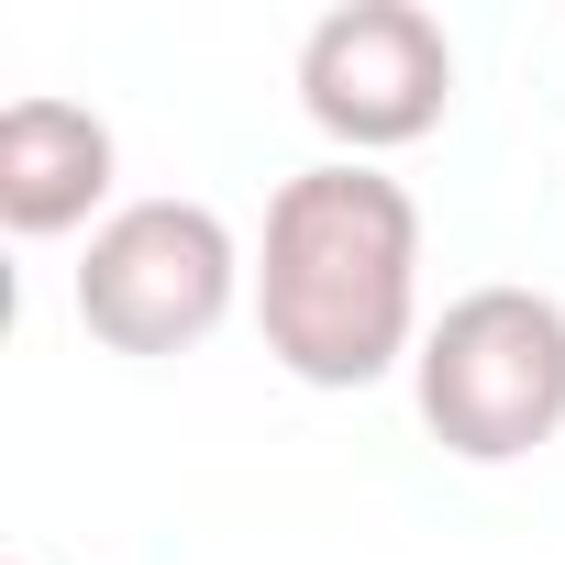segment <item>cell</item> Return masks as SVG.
<instances>
[{"instance_id":"obj_5","label":"cell","mask_w":565,"mask_h":565,"mask_svg":"<svg viewBox=\"0 0 565 565\" xmlns=\"http://www.w3.org/2000/svg\"><path fill=\"white\" fill-rule=\"evenodd\" d=\"M111 122L89 100H56V89H23L0 111V233L23 244H56V233H100L111 211Z\"/></svg>"},{"instance_id":"obj_2","label":"cell","mask_w":565,"mask_h":565,"mask_svg":"<svg viewBox=\"0 0 565 565\" xmlns=\"http://www.w3.org/2000/svg\"><path fill=\"white\" fill-rule=\"evenodd\" d=\"M422 433L466 466H521L565 433V300L554 289H466L411 355Z\"/></svg>"},{"instance_id":"obj_1","label":"cell","mask_w":565,"mask_h":565,"mask_svg":"<svg viewBox=\"0 0 565 565\" xmlns=\"http://www.w3.org/2000/svg\"><path fill=\"white\" fill-rule=\"evenodd\" d=\"M255 333L300 388H377L422 355V200L388 167L322 156L277 178L255 233Z\"/></svg>"},{"instance_id":"obj_4","label":"cell","mask_w":565,"mask_h":565,"mask_svg":"<svg viewBox=\"0 0 565 565\" xmlns=\"http://www.w3.org/2000/svg\"><path fill=\"white\" fill-rule=\"evenodd\" d=\"M300 111L355 167L422 145L455 111V45H444V23L422 12V0H344V12H322L311 45H300Z\"/></svg>"},{"instance_id":"obj_3","label":"cell","mask_w":565,"mask_h":565,"mask_svg":"<svg viewBox=\"0 0 565 565\" xmlns=\"http://www.w3.org/2000/svg\"><path fill=\"white\" fill-rule=\"evenodd\" d=\"M255 289V255L233 244V222L211 200H122L89 255H78V322L111 355H189L233 322V300Z\"/></svg>"}]
</instances>
